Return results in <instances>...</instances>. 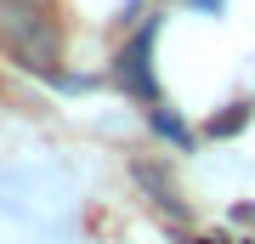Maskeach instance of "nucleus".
<instances>
[{"mask_svg": "<svg viewBox=\"0 0 255 244\" xmlns=\"http://www.w3.org/2000/svg\"><path fill=\"white\" fill-rule=\"evenodd\" d=\"M244 119H250V108L238 102V108H233V114H221V119H216L210 131H216V136H227V131H238V125H244Z\"/></svg>", "mask_w": 255, "mask_h": 244, "instance_id": "3", "label": "nucleus"}, {"mask_svg": "<svg viewBox=\"0 0 255 244\" xmlns=\"http://www.w3.org/2000/svg\"><path fill=\"white\" fill-rule=\"evenodd\" d=\"M0 51L17 68L51 74L57 80V51H63V40H57L51 6H6V0H0Z\"/></svg>", "mask_w": 255, "mask_h": 244, "instance_id": "1", "label": "nucleus"}, {"mask_svg": "<svg viewBox=\"0 0 255 244\" xmlns=\"http://www.w3.org/2000/svg\"><path fill=\"white\" fill-rule=\"evenodd\" d=\"M147 51H153V23H147L142 34L130 40V51L119 57V80H125V91H136L142 102H153L159 85H153V68H147Z\"/></svg>", "mask_w": 255, "mask_h": 244, "instance_id": "2", "label": "nucleus"}, {"mask_svg": "<svg viewBox=\"0 0 255 244\" xmlns=\"http://www.w3.org/2000/svg\"><path fill=\"white\" fill-rule=\"evenodd\" d=\"M6 6H51V0H6Z\"/></svg>", "mask_w": 255, "mask_h": 244, "instance_id": "4", "label": "nucleus"}]
</instances>
